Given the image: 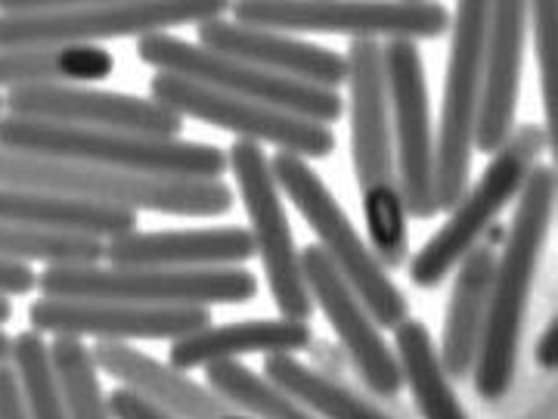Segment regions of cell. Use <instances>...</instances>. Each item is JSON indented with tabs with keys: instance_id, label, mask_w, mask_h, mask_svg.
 Instances as JSON below:
<instances>
[{
	"instance_id": "5bb4252c",
	"label": "cell",
	"mask_w": 558,
	"mask_h": 419,
	"mask_svg": "<svg viewBox=\"0 0 558 419\" xmlns=\"http://www.w3.org/2000/svg\"><path fill=\"white\" fill-rule=\"evenodd\" d=\"M149 100L171 109L180 119H196L202 124H215L236 140L248 143H270L277 153H292L299 159H329L336 153V134L332 128L317 124V121L295 119L279 109L260 106V103L240 100L230 94L208 91L202 84L156 72L149 81Z\"/></svg>"
},
{
	"instance_id": "f1b7e54d",
	"label": "cell",
	"mask_w": 558,
	"mask_h": 419,
	"mask_svg": "<svg viewBox=\"0 0 558 419\" xmlns=\"http://www.w3.org/2000/svg\"><path fill=\"white\" fill-rule=\"evenodd\" d=\"M10 363L16 370L25 419H69L60 382H57L53 363H50V345L44 342L40 333L35 330L20 333L13 339Z\"/></svg>"
},
{
	"instance_id": "d6a6232c",
	"label": "cell",
	"mask_w": 558,
	"mask_h": 419,
	"mask_svg": "<svg viewBox=\"0 0 558 419\" xmlns=\"http://www.w3.org/2000/svg\"><path fill=\"white\" fill-rule=\"evenodd\" d=\"M106 407H109L112 419H174L159 410L156 404H149L146 398H140L131 388H121V385L106 395Z\"/></svg>"
},
{
	"instance_id": "3957f363",
	"label": "cell",
	"mask_w": 558,
	"mask_h": 419,
	"mask_svg": "<svg viewBox=\"0 0 558 419\" xmlns=\"http://www.w3.org/2000/svg\"><path fill=\"white\" fill-rule=\"evenodd\" d=\"M223 0H0V50L100 47L220 20Z\"/></svg>"
},
{
	"instance_id": "4dcf8cb0",
	"label": "cell",
	"mask_w": 558,
	"mask_h": 419,
	"mask_svg": "<svg viewBox=\"0 0 558 419\" xmlns=\"http://www.w3.org/2000/svg\"><path fill=\"white\" fill-rule=\"evenodd\" d=\"M102 259V242L78 234H50V230H28L0 224V261L28 264L40 261L47 267H75V264H97Z\"/></svg>"
},
{
	"instance_id": "4316f807",
	"label": "cell",
	"mask_w": 558,
	"mask_h": 419,
	"mask_svg": "<svg viewBox=\"0 0 558 419\" xmlns=\"http://www.w3.org/2000/svg\"><path fill=\"white\" fill-rule=\"evenodd\" d=\"M264 380H270L277 388H282L314 419H395L381 407H376L373 400L360 398L357 392H351L348 385L311 370L295 355L264 358Z\"/></svg>"
},
{
	"instance_id": "1f68e13d",
	"label": "cell",
	"mask_w": 558,
	"mask_h": 419,
	"mask_svg": "<svg viewBox=\"0 0 558 419\" xmlns=\"http://www.w3.org/2000/svg\"><path fill=\"white\" fill-rule=\"evenodd\" d=\"M527 20H534V53L539 65V91H543V109H546V140L553 146L556 140V28H558V3L539 0L527 7Z\"/></svg>"
},
{
	"instance_id": "ba28073f",
	"label": "cell",
	"mask_w": 558,
	"mask_h": 419,
	"mask_svg": "<svg viewBox=\"0 0 558 419\" xmlns=\"http://www.w3.org/2000/svg\"><path fill=\"white\" fill-rule=\"evenodd\" d=\"M549 149L546 131L539 124H521L512 131L509 143L490 156V165L457 202L450 218L440 224V230L418 249L410 261V279L418 289H438L450 277L481 237L490 230V224L509 208V202L519 200L521 187Z\"/></svg>"
},
{
	"instance_id": "74e56055",
	"label": "cell",
	"mask_w": 558,
	"mask_h": 419,
	"mask_svg": "<svg viewBox=\"0 0 558 419\" xmlns=\"http://www.w3.org/2000/svg\"><path fill=\"white\" fill-rule=\"evenodd\" d=\"M10 318H13V304H10V299H3V296H0V330L10 323Z\"/></svg>"
},
{
	"instance_id": "f546056e",
	"label": "cell",
	"mask_w": 558,
	"mask_h": 419,
	"mask_svg": "<svg viewBox=\"0 0 558 419\" xmlns=\"http://www.w3.org/2000/svg\"><path fill=\"white\" fill-rule=\"evenodd\" d=\"M50 363L60 382L69 419H112L100 385V370L84 342L57 336L50 342Z\"/></svg>"
},
{
	"instance_id": "ac0fdd59",
	"label": "cell",
	"mask_w": 558,
	"mask_h": 419,
	"mask_svg": "<svg viewBox=\"0 0 558 419\" xmlns=\"http://www.w3.org/2000/svg\"><path fill=\"white\" fill-rule=\"evenodd\" d=\"M527 7L521 0L490 3L484 60H481V100L475 124V149L484 156L499 153L512 131L521 97V72L527 50Z\"/></svg>"
},
{
	"instance_id": "cb8c5ba5",
	"label": "cell",
	"mask_w": 558,
	"mask_h": 419,
	"mask_svg": "<svg viewBox=\"0 0 558 419\" xmlns=\"http://www.w3.org/2000/svg\"><path fill=\"white\" fill-rule=\"evenodd\" d=\"M0 224L50 230V234H78V237L106 242L137 230V215L124 208H102V205H87V202L57 200V196L0 187Z\"/></svg>"
},
{
	"instance_id": "52a82bcc",
	"label": "cell",
	"mask_w": 558,
	"mask_h": 419,
	"mask_svg": "<svg viewBox=\"0 0 558 419\" xmlns=\"http://www.w3.org/2000/svg\"><path fill=\"white\" fill-rule=\"evenodd\" d=\"M44 299L124 301L143 308H208L242 304L258 296V277L245 267L211 271H149V267H44L38 274Z\"/></svg>"
},
{
	"instance_id": "9a60e30c",
	"label": "cell",
	"mask_w": 558,
	"mask_h": 419,
	"mask_svg": "<svg viewBox=\"0 0 558 419\" xmlns=\"http://www.w3.org/2000/svg\"><path fill=\"white\" fill-rule=\"evenodd\" d=\"M3 116L65 128L90 131H121L140 137L178 140L183 119L149 97H131L100 87L78 84H50V87H20L3 97Z\"/></svg>"
},
{
	"instance_id": "603a6c76",
	"label": "cell",
	"mask_w": 558,
	"mask_h": 419,
	"mask_svg": "<svg viewBox=\"0 0 558 419\" xmlns=\"http://www.w3.org/2000/svg\"><path fill=\"white\" fill-rule=\"evenodd\" d=\"M497 252L490 246H475L465 259L459 261V274L450 289L447 314H444V333H440L438 363L450 382L472 376V367L478 358L481 330L490 299Z\"/></svg>"
},
{
	"instance_id": "4fadbf2b",
	"label": "cell",
	"mask_w": 558,
	"mask_h": 419,
	"mask_svg": "<svg viewBox=\"0 0 558 419\" xmlns=\"http://www.w3.org/2000/svg\"><path fill=\"white\" fill-rule=\"evenodd\" d=\"M388 121L398 165V193L403 215L428 220L438 215L435 196V131L425 84V62L413 40L381 44Z\"/></svg>"
},
{
	"instance_id": "8992f818",
	"label": "cell",
	"mask_w": 558,
	"mask_h": 419,
	"mask_svg": "<svg viewBox=\"0 0 558 419\" xmlns=\"http://www.w3.org/2000/svg\"><path fill=\"white\" fill-rule=\"evenodd\" d=\"M270 175L277 180L279 193H286V200L299 208L304 224L317 234L319 252L332 261V267L363 301L369 318L388 330L410 318L407 296L391 283L388 271L376 261L373 249L357 234L354 220L348 218L344 205L332 196V190L311 168V161L292 153H277L270 156Z\"/></svg>"
},
{
	"instance_id": "7a4b0ae2",
	"label": "cell",
	"mask_w": 558,
	"mask_h": 419,
	"mask_svg": "<svg viewBox=\"0 0 558 419\" xmlns=\"http://www.w3.org/2000/svg\"><path fill=\"white\" fill-rule=\"evenodd\" d=\"M348 121H351V165L357 178L363 220L369 249L385 271H395L407 259V215L398 193V165L388 121L385 65L379 40L348 44Z\"/></svg>"
},
{
	"instance_id": "30bf717a",
	"label": "cell",
	"mask_w": 558,
	"mask_h": 419,
	"mask_svg": "<svg viewBox=\"0 0 558 419\" xmlns=\"http://www.w3.org/2000/svg\"><path fill=\"white\" fill-rule=\"evenodd\" d=\"M490 3L462 0L450 16V53L447 79L435 134V196L438 212H453L462 193L469 190L472 153H475V124L481 100V60L487 40Z\"/></svg>"
},
{
	"instance_id": "e575fe53",
	"label": "cell",
	"mask_w": 558,
	"mask_h": 419,
	"mask_svg": "<svg viewBox=\"0 0 558 419\" xmlns=\"http://www.w3.org/2000/svg\"><path fill=\"white\" fill-rule=\"evenodd\" d=\"M0 419H25L13 363H0Z\"/></svg>"
},
{
	"instance_id": "d590c367",
	"label": "cell",
	"mask_w": 558,
	"mask_h": 419,
	"mask_svg": "<svg viewBox=\"0 0 558 419\" xmlns=\"http://www.w3.org/2000/svg\"><path fill=\"white\" fill-rule=\"evenodd\" d=\"M534 358L543 370H556L558 367V318L546 323V330L539 333L537 348H534Z\"/></svg>"
},
{
	"instance_id": "2e32d148",
	"label": "cell",
	"mask_w": 558,
	"mask_h": 419,
	"mask_svg": "<svg viewBox=\"0 0 558 419\" xmlns=\"http://www.w3.org/2000/svg\"><path fill=\"white\" fill-rule=\"evenodd\" d=\"M28 323L35 333H53L65 339H97L131 345V342H178L211 323L208 308H143L124 301L44 299L28 304Z\"/></svg>"
},
{
	"instance_id": "44dd1931",
	"label": "cell",
	"mask_w": 558,
	"mask_h": 419,
	"mask_svg": "<svg viewBox=\"0 0 558 419\" xmlns=\"http://www.w3.org/2000/svg\"><path fill=\"white\" fill-rule=\"evenodd\" d=\"M90 358L106 376L121 382V388H131L134 395L156 404L174 419H248L230 400H223L208 385L190 380L186 373L171 370L153 355L140 351L134 345L97 342L90 348Z\"/></svg>"
},
{
	"instance_id": "484cf974",
	"label": "cell",
	"mask_w": 558,
	"mask_h": 419,
	"mask_svg": "<svg viewBox=\"0 0 558 419\" xmlns=\"http://www.w3.org/2000/svg\"><path fill=\"white\" fill-rule=\"evenodd\" d=\"M116 57L106 47H53V50H0V87H50L112 79Z\"/></svg>"
},
{
	"instance_id": "836d02e7",
	"label": "cell",
	"mask_w": 558,
	"mask_h": 419,
	"mask_svg": "<svg viewBox=\"0 0 558 419\" xmlns=\"http://www.w3.org/2000/svg\"><path fill=\"white\" fill-rule=\"evenodd\" d=\"M38 289V274L28 264H13V261H0V296H28Z\"/></svg>"
},
{
	"instance_id": "5b68a950",
	"label": "cell",
	"mask_w": 558,
	"mask_h": 419,
	"mask_svg": "<svg viewBox=\"0 0 558 419\" xmlns=\"http://www.w3.org/2000/svg\"><path fill=\"white\" fill-rule=\"evenodd\" d=\"M0 149L20 156L75 161V165L140 175V178L220 180L230 168L227 149L211 143L65 128V124L13 119V116H0Z\"/></svg>"
},
{
	"instance_id": "9c48e42d",
	"label": "cell",
	"mask_w": 558,
	"mask_h": 419,
	"mask_svg": "<svg viewBox=\"0 0 558 419\" xmlns=\"http://www.w3.org/2000/svg\"><path fill=\"white\" fill-rule=\"evenodd\" d=\"M233 22L279 35H348L351 40H435L450 28V10L432 0H240Z\"/></svg>"
},
{
	"instance_id": "f35d334b",
	"label": "cell",
	"mask_w": 558,
	"mask_h": 419,
	"mask_svg": "<svg viewBox=\"0 0 558 419\" xmlns=\"http://www.w3.org/2000/svg\"><path fill=\"white\" fill-rule=\"evenodd\" d=\"M0 116H3V97H0Z\"/></svg>"
},
{
	"instance_id": "d6986e66",
	"label": "cell",
	"mask_w": 558,
	"mask_h": 419,
	"mask_svg": "<svg viewBox=\"0 0 558 419\" xmlns=\"http://www.w3.org/2000/svg\"><path fill=\"white\" fill-rule=\"evenodd\" d=\"M199 47L230 57V60L248 62L260 72H270L277 79L301 81L311 87L323 91H336L348 81V60L319 47L314 40L292 38V35H279V32H264V28H248L233 20H208L196 25Z\"/></svg>"
},
{
	"instance_id": "ffe728a7",
	"label": "cell",
	"mask_w": 558,
	"mask_h": 419,
	"mask_svg": "<svg viewBox=\"0 0 558 419\" xmlns=\"http://www.w3.org/2000/svg\"><path fill=\"white\" fill-rule=\"evenodd\" d=\"M109 267H149V271H211L240 267L255 259L245 227H199V230H149L121 234L102 242Z\"/></svg>"
},
{
	"instance_id": "7402d4cb",
	"label": "cell",
	"mask_w": 558,
	"mask_h": 419,
	"mask_svg": "<svg viewBox=\"0 0 558 419\" xmlns=\"http://www.w3.org/2000/svg\"><path fill=\"white\" fill-rule=\"evenodd\" d=\"M311 323L301 320H236V323H208L205 330L171 342L168 367L190 373L199 367L240 360L245 355H299L311 345Z\"/></svg>"
},
{
	"instance_id": "6da1fadb",
	"label": "cell",
	"mask_w": 558,
	"mask_h": 419,
	"mask_svg": "<svg viewBox=\"0 0 558 419\" xmlns=\"http://www.w3.org/2000/svg\"><path fill=\"white\" fill-rule=\"evenodd\" d=\"M556 190L558 183L553 165H537L527 175L519 193L515 218H512V227L506 234L502 255L494 267L478 358L472 367L475 395L487 404H497V400L506 398L512 382H515L527 299L534 289L539 255H543L549 230H553Z\"/></svg>"
},
{
	"instance_id": "d4e9b609",
	"label": "cell",
	"mask_w": 558,
	"mask_h": 419,
	"mask_svg": "<svg viewBox=\"0 0 558 419\" xmlns=\"http://www.w3.org/2000/svg\"><path fill=\"white\" fill-rule=\"evenodd\" d=\"M395 355H398L403 385L416 400L418 417L469 419L453 382L440 370L438 348L425 323L407 318L400 326H395Z\"/></svg>"
},
{
	"instance_id": "7c38bea8",
	"label": "cell",
	"mask_w": 558,
	"mask_h": 419,
	"mask_svg": "<svg viewBox=\"0 0 558 419\" xmlns=\"http://www.w3.org/2000/svg\"><path fill=\"white\" fill-rule=\"evenodd\" d=\"M227 165H230L227 171H233L236 178V190L248 215V237L255 246V255L260 259L279 314L286 320L311 323L317 308L304 286L299 246H295V234L286 215L282 193L270 175V156L258 143L236 140L227 149Z\"/></svg>"
},
{
	"instance_id": "e0dca14e",
	"label": "cell",
	"mask_w": 558,
	"mask_h": 419,
	"mask_svg": "<svg viewBox=\"0 0 558 419\" xmlns=\"http://www.w3.org/2000/svg\"><path fill=\"white\" fill-rule=\"evenodd\" d=\"M299 259L311 301H314V308L323 311V318L329 320V326L336 330V336H339L354 370H357L360 382L379 398L400 395L403 376H400L398 355L388 348L379 323L369 318L363 301L351 292V286L341 279L339 271L332 267V261L319 252L317 242L304 246Z\"/></svg>"
},
{
	"instance_id": "83f0119b",
	"label": "cell",
	"mask_w": 558,
	"mask_h": 419,
	"mask_svg": "<svg viewBox=\"0 0 558 419\" xmlns=\"http://www.w3.org/2000/svg\"><path fill=\"white\" fill-rule=\"evenodd\" d=\"M205 385L230 400L248 419H314L301 404L289 398L282 388L264 380L240 360H223L205 367Z\"/></svg>"
},
{
	"instance_id": "8d00e7d4",
	"label": "cell",
	"mask_w": 558,
	"mask_h": 419,
	"mask_svg": "<svg viewBox=\"0 0 558 419\" xmlns=\"http://www.w3.org/2000/svg\"><path fill=\"white\" fill-rule=\"evenodd\" d=\"M10 355H13V336L0 330V363H10Z\"/></svg>"
},
{
	"instance_id": "8fae6325",
	"label": "cell",
	"mask_w": 558,
	"mask_h": 419,
	"mask_svg": "<svg viewBox=\"0 0 558 419\" xmlns=\"http://www.w3.org/2000/svg\"><path fill=\"white\" fill-rule=\"evenodd\" d=\"M137 57L146 65H153L156 72L178 75V79L202 84L208 91L260 103V106L279 109L286 116L317 121V124H326V128H332L344 116V100L336 91L311 87V84H301V81L277 79V75L260 72L248 62L211 53L199 44L183 40L178 35H168V32L140 38Z\"/></svg>"
},
{
	"instance_id": "277c9868",
	"label": "cell",
	"mask_w": 558,
	"mask_h": 419,
	"mask_svg": "<svg viewBox=\"0 0 558 419\" xmlns=\"http://www.w3.org/2000/svg\"><path fill=\"white\" fill-rule=\"evenodd\" d=\"M0 187L102 208H124L134 215L153 212L174 218H218L227 215L236 200L223 180L140 178L75 161L20 156L7 149H0Z\"/></svg>"
}]
</instances>
